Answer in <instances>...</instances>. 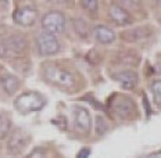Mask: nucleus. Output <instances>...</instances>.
Instances as JSON below:
<instances>
[{
  "instance_id": "nucleus-8",
  "label": "nucleus",
  "mask_w": 161,
  "mask_h": 158,
  "mask_svg": "<svg viewBox=\"0 0 161 158\" xmlns=\"http://www.w3.org/2000/svg\"><path fill=\"white\" fill-rule=\"evenodd\" d=\"M72 114H74V126L75 130L79 134L88 136L92 129V117L88 108L82 106H74L72 107Z\"/></svg>"
},
{
  "instance_id": "nucleus-5",
  "label": "nucleus",
  "mask_w": 161,
  "mask_h": 158,
  "mask_svg": "<svg viewBox=\"0 0 161 158\" xmlns=\"http://www.w3.org/2000/svg\"><path fill=\"white\" fill-rule=\"evenodd\" d=\"M40 24H42V28L45 32L52 33V35L56 36L64 32L67 19H65V15L61 11H58V10H50L49 13H46L42 17Z\"/></svg>"
},
{
  "instance_id": "nucleus-22",
  "label": "nucleus",
  "mask_w": 161,
  "mask_h": 158,
  "mask_svg": "<svg viewBox=\"0 0 161 158\" xmlns=\"http://www.w3.org/2000/svg\"><path fill=\"white\" fill-rule=\"evenodd\" d=\"M0 69H2V65H0Z\"/></svg>"
},
{
  "instance_id": "nucleus-11",
  "label": "nucleus",
  "mask_w": 161,
  "mask_h": 158,
  "mask_svg": "<svg viewBox=\"0 0 161 158\" xmlns=\"http://www.w3.org/2000/svg\"><path fill=\"white\" fill-rule=\"evenodd\" d=\"M114 79L121 85L122 89L130 90L137 85V74L132 69H122L114 74Z\"/></svg>"
},
{
  "instance_id": "nucleus-1",
  "label": "nucleus",
  "mask_w": 161,
  "mask_h": 158,
  "mask_svg": "<svg viewBox=\"0 0 161 158\" xmlns=\"http://www.w3.org/2000/svg\"><path fill=\"white\" fill-rule=\"evenodd\" d=\"M45 82L63 90H75L78 87V76L69 68L60 65L57 63H46L40 69Z\"/></svg>"
},
{
  "instance_id": "nucleus-17",
  "label": "nucleus",
  "mask_w": 161,
  "mask_h": 158,
  "mask_svg": "<svg viewBox=\"0 0 161 158\" xmlns=\"http://www.w3.org/2000/svg\"><path fill=\"white\" fill-rule=\"evenodd\" d=\"M80 7L85 10L89 15L96 17L97 11H99V3L96 0H85V2H80Z\"/></svg>"
},
{
  "instance_id": "nucleus-19",
  "label": "nucleus",
  "mask_w": 161,
  "mask_h": 158,
  "mask_svg": "<svg viewBox=\"0 0 161 158\" xmlns=\"http://www.w3.org/2000/svg\"><path fill=\"white\" fill-rule=\"evenodd\" d=\"M95 130L97 134H104L108 130V123L103 117L97 115L96 117V122H95Z\"/></svg>"
},
{
  "instance_id": "nucleus-20",
  "label": "nucleus",
  "mask_w": 161,
  "mask_h": 158,
  "mask_svg": "<svg viewBox=\"0 0 161 158\" xmlns=\"http://www.w3.org/2000/svg\"><path fill=\"white\" fill-rule=\"evenodd\" d=\"M47 155V150L45 147H36L32 153H29L25 158H46Z\"/></svg>"
},
{
  "instance_id": "nucleus-4",
  "label": "nucleus",
  "mask_w": 161,
  "mask_h": 158,
  "mask_svg": "<svg viewBox=\"0 0 161 158\" xmlns=\"http://www.w3.org/2000/svg\"><path fill=\"white\" fill-rule=\"evenodd\" d=\"M46 99L39 92H25L17 97L14 106L21 114H29L39 111L45 107Z\"/></svg>"
},
{
  "instance_id": "nucleus-3",
  "label": "nucleus",
  "mask_w": 161,
  "mask_h": 158,
  "mask_svg": "<svg viewBox=\"0 0 161 158\" xmlns=\"http://www.w3.org/2000/svg\"><path fill=\"white\" fill-rule=\"evenodd\" d=\"M110 110L119 119H133L137 114L136 103L132 97L117 93L110 99Z\"/></svg>"
},
{
  "instance_id": "nucleus-6",
  "label": "nucleus",
  "mask_w": 161,
  "mask_h": 158,
  "mask_svg": "<svg viewBox=\"0 0 161 158\" xmlns=\"http://www.w3.org/2000/svg\"><path fill=\"white\" fill-rule=\"evenodd\" d=\"M29 142H31V136L28 133H25L21 129H15L14 132H11V134L8 136L7 144H6V149H7L8 155L11 157H18L24 153V150L28 147Z\"/></svg>"
},
{
  "instance_id": "nucleus-13",
  "label": "nucleus",
  "mask_w": 161,
  "mask_h": 158,
  "mask_svg": "<svg viewBox=\"0 0 161 158\" xmlns=\"http://www.w3.org/2000/svg\"><path fill=\"white\" fill-rule=\"evenodd\" d=\"M93 36L102 45H111L113 42H115V32L106 25H95Z\"/></svg>"
},
{
  "instance_id": "nucleus-16",
  "label": "nucleus",
  "mask_w": 161,
  "mask_h": 158,
  "mask_svg": "<svg viewBox=\"0 0 161 158\" xmlns=\"http://www.w3.org/2000/svg\"><path fill=\"white\" fill-rule=\"evenodd\" d=\"M11 134V118L6 111H0V140Z\"/></svg>"
},
{
  "instance_id": "nucleus-10",
  "label": "nucleus",
  "mask_w": 161,
  "mask_h": 158,
  "mask_svg": "<svg viewBox=\"0 0 161 158\" xmlns=\"http://www.w3.org/2000/svg\"><path fill=\"white\" fill-rule=\"evenodd\" d=\"M108 17L114 24L119 25V26H126L133 22V18H132V15L129 14V11L124 7L122 4H119V3H113V4L110 6Z\"/></svg>"
},
{
  "instance_id": "nucleus-7",
  "label": "nucleus",
  "mask_w": 161,
  "mask_h": 158,
  "mask_svg": "<svg viewBox=\"0 0 161 158\" xmlns=\"http://www.w3.org/2000/svg\"><path fill=\"white\" fill-rule=\"evenodd\" d=\"M60 52V42L52 33L43 32L36 38V53L40 57L54 56Z\"/></svg>"
},
{
  "instance_id": "nucleus-14",
  "label": "nucleus",
  "mask_w": 161,
  "mask_h": 158,
  "mask_svg": "<svg viewBox=\"0 0 161 158\" xmlns=\"http://www.w3.org/2000/svg\"><path fill=\"white\" fill-rule=\"evenodd\" d=\"M149 35L150 33H149V28H147V26H137V28L122 32L121 38L129 43H137V42H140V40L149 38Z\"/></svg>"
},
{
  "instance_id": "nucleus-9",
  "label": "nucleus",
  "mask_w": 161,
  "mask_h": 158,
  "mask_svg": "<svg viewBox=\"0 0 161 158\" xmlns=\"http://www.w3.org/2000/svg\"><path fill=\"white\" fill-rule=\"evenodd\" d=\"M38 13L31 6H21L13 13V21L21 26H32L36 22Z\"/></svg>"
},
{
  "instance_id": "nucleus-18",
  "label": "nucleus",
  "mask_w": 161,
  "mask_h": 158,
  "mask_svg": "<svg viewBox=\"0 0 161 158\" xmlns=\"http://www.w3.org/2000/svg\"><path fill=\"white\" fill-rule=\"evenodd\" d=\"M152 89V95H153V99H154V103L161 106V79H157L154 80L150 86Z\"/></svg>"
},
{
  "instance_id": "nucleus-15",
  "label": "nucleus",
  "mask_w": 161,
  "mask_h": 158,
  "mask_svg": "<svg viewBox=\"0 0 161 158\" xmlns=\"http://www.w3.org/2000/svg\"><path fill=\"white\" fill-rule=\"evenodd\" d=\"M72 26H74V31H75V33L79 38L86 39L90 35L89 24L83 18H80V17H76V18L72 19Z\"/></svg>"
},
{
  "instance_id": "nucleus-2",
  "label": "nucleus",
  "mask_w": 161,
  "mask_h": 158,
  "mask_svg": "<svg viewBox=\"0 0 161 158\" xmlns=\"http://www.w3.org/2000/svg\"><path fill=\"white\" fill-rule=\"evenodd\" d=\"M29 47V43L25 36L19 33L0 38V57L2 58H19Z\"/></svg>"
},
{
  "instance_id": "nucleus-12",
  "label": "nucleus",
  "mask_w": 161,
  "mask_h": 158,
  "mask_svg": "<svg viewBox=\"0 0 161 158\" xmlns=\"http://www.w3.org/2000/svg\"><path fill=\"white\" fill-rule=\"evenodd\" d=\"M0 86H2L3 92L7 96H13L18 92L19 86H21V82H19V79L17 78L15 75L6 72V74H3V75H0Z\"/></svg>"
},
{
  "instance_id": "nucleus-21",
  "label": "nucleus",
  "mask_w": 161,
  "mask_h": 158,
  "mask_svg": "<svg viewBox=\"0 0 161 158\" xmlns=\"http://www.w3.org/2000/svg\"><path fill=\"white\" fill-rule=\"evenodd\" d=\"M89 155H90V150L89 149H82L78 153V157L76 158H88Z\"/></svg>"
}]
</instances>
